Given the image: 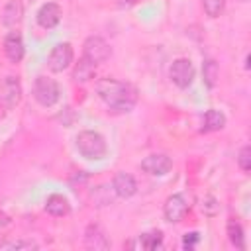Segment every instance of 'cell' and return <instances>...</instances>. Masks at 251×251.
<instances>
[{"label": "cell", "mask_w": 251, "mask_h": 251, "mask_svg": "<svg viewBox=\"0 0 251 251\" xmlns=\"http://www.w3.org/2000/svg\"><path fill=\"white\" fill-rule=\"evenodd\" d=\"M202 76H204V84L208 88H216L218 78H220V67L214 59H206L202 63Z\"/></svg>", "instance_id": "19"}, {"label": "cell", "mask_w": 251, "mask_h": 251, "mask_svg": "<svg viewBox=\"0 0 251 251\" xmlns=\"http://www.w3.org/2000/svg\"><path fill=\"white\" fill-rule=\"evenodd\" d=\"M222 127H226V116H224V112H220V110H216V108L206 110L200 131H202V133H210V131H218V129H222Z\"/></svg>", "instance_id": "16"}, {"label": "cell", "mask_w": 251, "mask_h": 251, "mask_svg": "<svg viewBox=\"0 0 251 251\" xmlns=\"http://www.w3.org/2000/svg\"><path fill=\"white\" fill-rule=\"evenodd\" d=\"M163 243V233L159 229L155 231H147V233H141L139 235V245L145 249V251H153L157 247H161Z\"/></svg>", "instance_id": "20"}, {"label": "cell", "mask_w": 251, "mask_h": 251, "mask_svg": "<svg viewBox=\"0 0 251 251\" xmlns=\"http://www.w3.org/2000/svg\"><path fill=\"white\" fill-rule=\"evenodd\" d=\"M112 190L120 198H131L137 192V182L127 173H116L114 175V180H112Z\"/></svg>", "instance_id": "12"}, {"label": "cell", "mask_w": 251, "mask_h": 251, "mask_svg": "<svg viewBox=\"0 0 251 251\" xmlns=\"http://www.w3.org/2000/svg\"><path fill=\"white\" fill-rule=\"evenodd\" d=\"M4 53L8 57V61L12 63H20L24 59V41L22 35L16 31H10L4 39Z\"/></svg>", "instance_id": "13"}, {"label": "cell", "mask_w": 251, "mask_h": 251, "mask_svg": "<svg viewBox=\"0 0 251 251\" xmlns=\"http://www.w3.org/2000/svg\"><path fill=\"white\" fill-rule=\"evenodd\" d=\"M202 212L206 216H216L220 212V204H218V200L212 194H208V196L202 198Z\"/></svg>", "instance_id": "23"}, {"label": "cell", "mask_w": 251, "mask_h": 251, "mask_svg": "<svg viewBox=\"0 0 251 251\" xmlns=\"http://www.w3.org/2000/svg\"><path fill=\"white\" fill-rule=\"evenodd\" d=\"M33 98L43 108H51L53 104H57L61 98V88L57 80H53L51 76H43V75L37 76L33 82Z\"/></svg>", "instance_id": "3"}, {"label": "cell", "mask_w": 251, "mask_h": 251, "mask_svg": "<svg viewBox=\"0 0 251 251\" xmlns=\"http://www.w3.org/2000/svg\"><path fill=\"white\" fill-rule=\"evenodd\" d=\"M84 245L88 249H94V251H106V249H110L112 243L98 224H90L84 231Z\"/></svg>", "instance_id": "10"}, {"label": "cell", "mask_w": 251, "mask_h": 251, "mask_svg": "<svg viewBox=\"0 0 251 251\" xmlns=\"http://www.w3.org/2000/svg\"><path fill=\"white\" fill-rule=\"evenodd\" d=\"M76 149L88 161H100L108 153L106 139L98 131H92V129H84L76 135Z\"/></svg>", "instance_id": "2"}, {"label": "cell", "mask_w": 251, "mask_h": 251, "mask_svg": "<svg viewBox=\"0 0 251 251\" xmlns=\"http://www.w3.org/2000/svg\"><path fill=\"white\" fill-rule=\"evenodd\" d=\"M135 2H137V0H122V2H120V6H133Z\"/></svg>", "instance_id": "26"}, {"label": "cell", "mask_w": 251, "mask_h": 251, "mask_svg": "<svg viewBox=\"0 0 251 251\" xmlns=\"http://www.w3.org/2000/svg\"><path fill=\"white\" fill-rule=\"evenodd\" d=\"M96 94L106 106L116 112H129L137 102L135 86L116 78H100L96 82Z\"/></svg>", "instance_id": "1"}, {"label": "cell", "mask_w": 251, "mask_h": 251, "mask_svg": "<svg viewBox=\"0 0 251 251\" xmlns=\"http://www.w3.org/2000/svg\"><path fill=\"white\" fill-rule=\"evenodd\" d=\"M22 100V84L16 76H4L0 80V106L12 110Z\"/></svg>", "instance_id": "6"}, {"label": "cell", "mask_w": 251, "mask_h": 251, "mask_svg": "<svg viewBox=\"0 0 251 251\" xmlns=\"http://www.w3.org/2000/svg\"><path fill=\"white\" fill-rule=\"evenodd\" d=\"M94 73H96V65L82 57V59L76 63L75 71H73V78H75L76 82H88V80L94 76Z\"/></svg>", "instance_id": "18"}, {"label": "cell", "mask_w": 251, "mask_h": 251, "mask_svg": "<svg viewBox=\"0 0 251 251\" xmlns=\"http://www.w3.org/2000/svg\"><path fill=\"white\" fill-rule=\"evenodd\" d=\"M186 210H188V202H186V198H184L182 194H173V196H169V198L165 200L163 216H165L167 222L175 224V222H180V220L184 218Z\"/></svg>", "instance_id": "9"}, {"label": "cell", "mask_w": 251, "mask_h": 251, "mask_svg": "<svg viewBox=\"0 0 251 251\" xmlns=\"http://www.w3.org/2000/svg\"><path fill=\"white\" fill-rule=\"evenodd\" d=\"M45 212L55 218H61L71 212V204L63 194H49L45 200Z\"/></svg>", "instance_id": "15"}, {"label": "cell", "mask_w": 251, "mask_h": 251, "mask_svg": "<svg viewBox=\"0 0 251 251\" xmlns=\"http://www.w3.org/2000/svg\"><path fill=\"white\" fill-rule=\"evenodd\" d=\"M202 6L210 18H218L226 8V0H202Z\"/></svg>", "instance_id": "21"}, {"label": "cell", "mask_w": 251, "mask_h": 251, "mask_svg": "<svg viewBox=\"0 0 251 251\" xmlns=\"http://www.w3.org/2000/svg\"><path fill=\"white\" fill-rule=\"evenodd\" d=\"M237 165L243 173H249L251 171V147L249 145H243L241 151H239V157H237Z\"/></svg>", "instance_id": "22"}, {"label": "cell", "mask_w": 251, "mask_h": 251, "mask_svg": "<svg viewBox=\"0 0 251 251\" xmlns=\"http://www.w3.org/2000/svg\"><path fill=\"white\" fill-rule=\"evenodd\" d=\"M194 75H196V71H194L192 61L190 59H184V57L175 59L173 65H171V69H169V76H171V80L178 88H188L192 84V80H194Z\"/></svg>", "instance_id": "5"}, {"label": "cell", "mask_w": 251, "mask_h": 251, "mask_svg": "<svg viewBox=\"0 0 251 251\" xmlns=\"http://www.w3.org/2000/svg\"><path fill=\"white\" fill-rule=\"evenodd\" d=\"M2 249H37L39 245L29 239H20V241H10V243H0Z\"/></svg>", "instance_id": "24"}, {"label": "cell", "mask_w": 251, "mask_h": 251, "mask_svg": "<svg viewBox=\"0 0 251 251\" xmlns=\"http://www.w3.org/2000/svg\"><path fill=\"white\" fill-rule=\"evenodd\" d=\"M198 241H200V233H198V231L184 233V237H182V247H184V249H192Z\"/></svg>", "instance_id": "25"}, {"label": "cell", "mask_w": 251, "mask_h": 251, "mask_svg": "<svg viewBox=\"0 0 251 251\" xmlns=\"http://www.w3.org/2000/svg\"><path fill=\"white\" fill-rule=\"evenodd\" d=\"M61 16H63L61 6L55 4V2H47L37 10V24L43 29H51L61 22Z\"/></svg>", "instance_id": "11"}, {"label": "cell", "mask_w": 251, "mask_h": 251, "mask_svg": "<svg viewBox=\"0 0 251 251\" xmlns=\"http://www.w3.org/2000/svg\"><path fill=\"white\" fill-rule=\"evenodd\" d=\"M141 171L151 176H163L173 169V161L165 153H151L141 161Z\"/></svg>", "instance_id": "8"}, {"label": "cell", "mask_w": 251, "mask_h": 251, "mask_svg": "<svg viewBox=\"0 0 251 251\" xmlns=\"http://www.w3.org/2000/svg\"><path fill=\"white\" fill-rule=\"evenodd\" d=\"M239 2H249V0H239Z\"/></svg>", "instance_id": "27"}, {"label": "cell", "mask_w": 251, "mask_h": 251, "mask_svg": "<svg viewBox=\"0 0 251 251\" xmlns=\"http://www.w3.org/2000/svg\"><path fill=\"white\" fill-rule=\"evenodd\" d=\"M71 63H73V47L67 41L55 45L47 59V67L51 73H63L65 69L71 67Z\"/></svg>", "instance_id": "7"}, {"label": "cell", "mask_w": 251, "mask_h": 251, "mask_svg": "<svg viewBox=\"0 0 251 251\" xmlns=\"http://www.w3.org/2000/svg\"><path fill=\"white\" fill-rule=\"evenodd\" d=\"M110 55H112V49L106 43V39H102L98 35H90V37L84 39V43H82V57L88 59L90 63H94V65L104 63V61L110 59Z\"/></svg>", "instance_id": "4"}, {"label": "cell", "mask_w": 251, "mask_h": 251, "mask_svg": "<svg viewBox=\"0 0 251 251\" xmlns=\"http://www.w3.org/2000/svg\"><path fill=\"white\" fill-rule=\"evenodd\" d=\"M226 233H227V239L229 243L235 247V249H245V233H243V227L241 224L235 220V218H229L227 224H226Z\"/></svg>", "instance_id": "17"}, {"label": "cell", "mask_w": 251, "mask_h": 251, "mask_svg": "<svg viewBox=\"0 0 251 251\" xmlns=\"http://www.w3.org/2000/svg\"><path fill=\"white\" fill-rule=\"evenodd\" d=\"M24 18V6L20 0H10L2 10V24L6 27H16Z\"/></svg>", "instance_id": "14"}]
</instances>
